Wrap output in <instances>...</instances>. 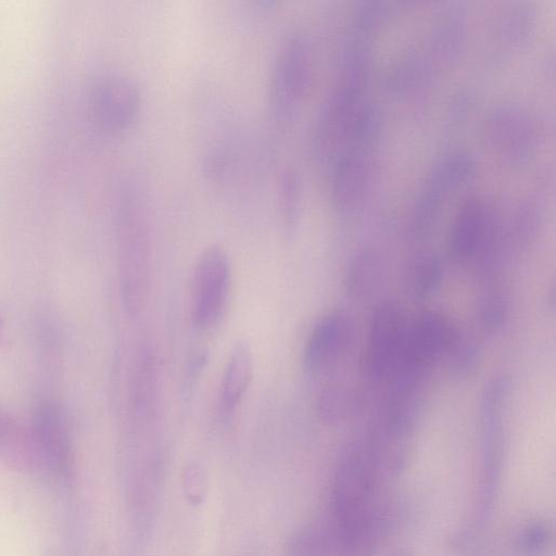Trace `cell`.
I'll return each instance as SVG.
<instances>
[{
	"mask_svg": "<svg viewBox=\"0 0 556 556\" xmlns=\"http://www.w3.org/2000/svg\"><path fill=\"white\" fill-rule=\"evenodd\" d=\"M377 471L368 447L349 448L339 463L332 504L334 528L343 549L374 543Z\"/></svg>",
	"mask_w": 556,
	"mask_h": 556,
	"instance_id": "1",
	"label": "cell"
},
{
	"mask_svg": "<svg viewBox=\"0 0 556 556\" xmlns=\"http://www.w3.org/2000/svg\"><path fill=\"white\" fill-rule=\"evenodd\" d=\"M313 79L312 52L302 37L286 41L276 55L268 85V108L277 123H289L307 94Z\"/></svg>",
	"mask_w": 556,
	"mask_h": 556,
	"instance_id": "2",
	"label": "cell"
},
{
	"mask_svg": "<svg viewBox=\"0 0 556 556\" xmlns=\"http://www.w3.org/2000/svg\"><path fill=\"white\" fill-rule=\"evenodd\" d=\"M483 132L491 148L514 167L528 164L536 153V121L519 103L504 101L493 105L485 114Z\"/></svg>",
	"mask_w": 556,
	"mask_h": 556,
	"instance_id": "3",
	"label": "cell"
},
{
	"mask_svg": "<svg viewBox=\"0 0 556 556\" xmlns=\"http://www.w3.org/2000/svg\"><path fill=\"white\" fill-rule=\"evenodd\" d=\"M408 323L394 302L380 303L369 323V340L361 358V371L371 381L390 378L396 369L407 337Z\"/></svg>",
	"mask_w": 556,
	"mask_h": 556,
	"instance_id": "4",
	"label": "cell"
},
{
	"mask_svg": "<svg viewBox=\"0 0 556 556\" xmlns=\"http://www.w3.org/2000/svg\"><path fill=\"white\" fill-rule=\"evenodd\" d=\"M230 261L219 245H210L195 261L191 276V318L201 329L215 325L226 306Z\"/></svg>",
	"mask_w": 556,
	"mask_h": 556,
	"instance_id": "5",
	"label": "cell"
},
{
	"mask_svg": "<svg viewBox=\"0 0 556 556\" xmlns=\"http://www.w3.org/2000/svg\"><path fill=\"white\" fill-rule=\"evenodd\" d=\"M458 334L459 331L442 314L433 311L421 313L408 327L404 350L394 372L424 379L433 362L446 354Z\"/></svg>",
	"mask_w": 556,
	"mask_h": 556,
	"instance_id": "6",
	"label": "cell"
},
{
	"mask_svg": "<svg viewBox=\"0 0 556 556\" xmlns=\"http://www.w3.org/2000/svg\"><path fill=\"white\" fill-rule=\"evenodd\" d=\"M369 150H346L334 159L331 201L340 214L356 212L368 198L374 182Z\"/></svg>",
	"mask_w": 556,
	"mask_h": 556,
	"instance_id": "7",
	"label": "cell"
},
{
	"mask_svg": "<svg viewBox=\"0 0 556 556\" xmlns=\"http://www.w3.org/2000/svg\"><path fill=\"white\" fill-rule=\"evenodd\" d=\"M362 91L343 84L324 103L314 134L319 155L336 159L342 151L353 116L363 101Z\"/></svg>",
	"mask_w": 556,
	"mask_h": 556,
	"instance_id": "8",
	"label": "cell"
},
{
	"mask_svg": "<svg viewBox=\"0 0 556 556\" xmlns=\"http://www.w3.org/2000/svg\"><path fill=\"white\" fill-rule=\"evenodd\" d=\"M352 339V324L345 316H325L306 339L303 350L304 368L311 375H320L332 368L346 354Z\"/></svg>",
	"mask_w": 556,
	"mask_h": 556,
	"instance_id": "9",
	"label": "cell"
},
{
	"mask_svg": "<svg viewBox=\"0 0 556 556\" xmlns=\"http://www.w3.org/2000/svg\"><path fill=\"white\" fill-rule=\"evenodd\" d=\"M468 34V10L465 1L439 3L430 28V49L442 62H453L465 49Z\"/></svg>",
	"mask_w": 556,
	"mask_h": 556,
	"instance_id": "10",
	"label": "cell"
},
{
	"mask_svg": "<svg viewBox=\"0 0 556 556\" xmlns=\"http://www.w3.org/2000/svg\"><path fill=\"white\" fill-rule=\"evenodd\" d=\"M34 438L46 463L54 470H66L70 463V439L60 408L42 402L35 412Z\"/></svg>",
	"mask_w": 556,
	"mask_h": 556,
	"instance_id": "11",
	"label": "cell"
},
{
	"mask_svg": "<svg viewBox=\"0 0 556 556\" xmlns=\"http://www.w3.org/2000/svg\"><path fill=\"white\" fill-rule=\"evenodd\" d=\"M486 202L468 199L459 208L446 240L448 257L456 263L472 258L483 233Z\"/></svg>",
	"mask_w": 556,
	"mask_h": 556,
	"instance_id": "12",
	"label": "cell"
},
{
	"mask_svg": "<svg viewBox=\"0 0 556 556\" xmlns=\"http://www.w3.org/2000/svg\"><path fill=\"white\" fill-rule=\"evenodd\" d=\"M254 374V356L247 340L233 345L219 388V405L224 413H231L245 395Z\"/></svg>",
	"mask_w": 556,
	"mask_h": 556,
	"instance_id": "13",
	"label": "cell"
},
{
	"mask_svg": "<svg viewBox=\"0 0 556 556\" xmlns=\"http://www.w3.org/2000/svg\"><path fill=\"white\" fill-rule=\"evenodd\" d=\"M433 78L431 59L420 52H412L391 64L386 75V86L394 94L412 96L429 87Z\"/></svg>",
	"mask_w": 556,
	"mask_h": 556,
	"instance_id": "14",
	"label": "cell"
},
{
	"mask_svg": "<svg viewBox=\"0 0 556 556\" xmlns=\"http://www.w3.org/2000/svg\"><path fill=\"white\" fill-rule=\"evenodd\" d=\"M102 110L106 122L115 128L129 126L140 112L141 94L127 78H114L103 86Z\"/></svg>",
	"mask_w": 556,
	"mask_h": 556,
	"instance_id": "15",
	"label": "cell"
},
{
	"mask_svg": "<svg viewBox=\"0 0 556 556\" xmlns=\"http://www.w3.org/2000/svg\"><path fill=\"white\" fill-rule=\"evenodd\" d=\"M384 274L381 254L371 248L361 250L350 262L344 275L345 291L362 299L371 294L380 285Z\"/></svg>",
	"mask_w": 556,
	"mask_h": 556,
	"instance_id": "16",
	"label": "cell"
},
{
	"mask_svg": "<svg viewBox=\"0 0 556 556\" xmlns=\"http://www.w3.org/2000/svg\"><path fill=\"white\" fill-rule=\"evenodd\" d=\"M538 22V8L533 2H513L500 16V37L503 42L510 47H522L533 38Z\"/></svg>",
	"mask_w": 556,
	"mask_h": 556,
	"instance_id": "17",
	"label": "cell"
},
{
	"mask_svg": "<svg viewBox=\"0 0 556 556\" xmlns=\"http://www.w3.org/2000/svg\"><path fill=\"white\" fill-rule=\"evenodd\" d=\"M344 84L363 90L372 64L370 37L351 31L343 49Z\"/></svg>",
	"mask_w": 556,
	"mask_h": 556,
	"instance_id": "18",
	"label": "cell"
},
{
	"mask_svg": "<svg viewBox=\"0 0 556 556\" xmlns=\"http://www.w3.org/2000/svg\"><path fill=\"white\" fill-rule=\"evenodd\" d=\"M476 172V162L467 152H453L440 160L427 181L446 195L468 182Z\"/></svg>",
	"mask_w": 556,
	"mask_h": 556,
	"instance_id": "19",
	"label": "cell"
},
{
	"mask_svg": "<svg viewBox=\"0 0 556 556\" xmlns=\"http://www.w3.org/2000/svg\"><path fill=\"white\" fill-rule=\"evenodd\" d=\"M446 195L429 182L421 188L410 215V231L415 238L427 237L433 229Z\"/></svg>",
	"mask_w": 556,
	"mask_h": 556,
	"instance_id": "20",
	"label": "cell"
},
{
	"mask_svg": "<svg viewBox=\"0 0 556 556\" xmlns=\"http://www.w3.org/2000/svg\"><path fill=\"white\" fill-rule=\"evenodd\" d=\"M542 223L543 211L540 203L532 198L519 200L508 225L511 242L528 247L536 239Z\"/></svg>",
	"mask_w": 556,
	"mask_h": 556,
	"instance_id": "21",
	"label": "cell"
},
{
	"mask_svg": "<svg viewBox=\"0 0 556 556\" xmlns=\"http://www.w3.org/2000/svg\"><path fill=\"white\" fill-rule=\"evenodd\" d=\"M443 265L433 253L417 255L410 266L409 283L413 294L418 299L432 295L441 286L443 279Z\"/></svg>",
	"mask_w": 556,
	"mask_h": 556,
	"instance_id": "22",
	"label": "cell"
},
{
	"mask_svg": "<svg viewBox=\"0 0 556 556\" xmlns=\"http://www.w3.org/2000/svg\"><path fill=\"white\" fill-rule=\"evenodd\" d=\"M395 4L389 1L366 0L356 4L353 10L352 31L371 37L382 28L394 15Z\"/></svg>",
	"mask_w": 556,
	"mask_h": 556,
	"instance_id": "23",
	"label": "cell"
},
{
	"mask_svg": "<svg viewBox=\"0 0 556 556\" xmlns=\"http://www.w3.org/2000/svg\"><path fill=\"white\" fill-rule=\"evenodd\" d=\"M356 394L349 388L332 386L323 391L318 400V415L329 424L343 420L357 406Z\"/></svg>",
	"mask_w": 556,
	"mask_h": 556,
	"instance_id": "24",
	"label": "cell"
},
{
	"mask_svg": "<svg viewBox=\"0 0 556 556\" xmlns=\"http://www.w3.org/2000/svg\"><path fill=\"white\" fill-rule=\"evenodd\" d=\"M278 201L282 223L292 230L298 225L302 204V184L296 172L288 169L282 174Z\"/></svg>",
	"mask_w": 556,
	"mask_h": 556,
	"instance_id": "25",
	"label": "cell"
},
{
	"mask_svg": "<svg viewBox=\"0 0 556 556\" xmlns=\"http://www.w3.org/2000/svg\"><path fill=\"white\" fill-rule=\"evenodd\" d=\"M448 368L456 378L470 377L477 369L481 352L477 343L460 332L446 352Z\"/></svg>",
	"mask_w": 556,
	"mask_h": 556,
	"instance_id": "26",
	"label": "cell"
},
{
	"mask_svg": "<svg viewBox=\"0 0 556 556\" xmlns=\"http://www.w3.org/2000/svg\"><path fill=\"white\" fill-rule=\"evenodd\" d=\"M508 313L506 296L500 292H491L482 299L478 309L480 327L488 333H496L506 324Z\"/></svg>",
	"mask_w": 556,
	"mask_h": 556,
	"instance_id": "27",
	"label": "cell"
},
{
	"mask_svg": "<svg viewBox=\"0 0 556 556\" xmlns=\"http://www.w3.org/2000/svg\"><path fill=\"white\" fill-rule=\"evenodd\" d=\"M552 538L553 534L548 523L534 519L521 529L517 538V545L526 556H541L551 546Z\"/></svg>",
	"mask_w": 556,
	"mask_h": 556,
	"instance_id": "28",
	"label": "cell"
},
{
	"mask_svg": "<svg viewBox=\"0 0 556 556\" xmlns=\"http://www.w3.org/2000/svg\"><path fill=\"white\" fill-rule=\"evenodd\" d=\"M328 548L326 535L311 527L296 532L289 544L290 556H326Z\"/></svg>",
	"mask_w": 556,
	"mask_h": 556,
	"instance_id": "29",
	"label": "cell"
},
{
	"mask_svg": "<svg viewBox=\"0 0 556 556\" xmlns=\"http://www.w3.org/2000/svg\"><path fill=\"white\" fill-rule=\"evenodd\" d=\"M184 489L188 500L198 505L202 502L203 492L205 488V477L202 468L195 464H190L186 467L182 477Z\"/></svg>",
	"mask_w": 556,
	"mask_h": 556,
	"instance_id": "30",
	"label": "cell"
},
{
	"mask_svg": "<svg viewBox=\"0 0 556 556\" xmlns=\"http://www.w3.org/2000/svg\"><path fill=\"white\" fill-rule=\"evenodd\" d=\"M344 556H374L372 543H364L345 548Z\"/></svg>",
	"mask_w": 556,
	"mask_h": 556,
	"instance_id": "31",
	"label": "cell"
}]
</instances>
